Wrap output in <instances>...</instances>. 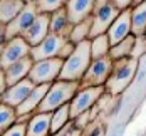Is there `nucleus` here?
Listing matches in <instances>:
<instances>
[{"label":"nucleus","mask_w":146,"mask_h":136,"mask_svg":"<svg viewBox=\"0 0 146 136\" xmlns=\"http://www.w3.org/2000/svg\"><path fill=\"white\" fill-rule=\"evenodd\" d=\"M138 72V59L134 57H123V59L113 60V69L108 77L104 89L111 96L123 94L126 88L131 84Z\"/></svg>","instance_id":"obj_1"},{"label":"nucleus","mask_w":146,"mask_h":136,"mask_svg":"<svg viewBox=\"0 0 146 136\" xmlns=\"http://www.w3.org/2000/svg\"><path fill=\"white\" fill-rule=\"evenodd\" d=\"M91 42L89 39L76 44V49L74 52L64 59V64H62V69H60V74H59V79L62 81H81L82 76L86 72V69L91 64Z\"/></svg>","instance_id":"obj_2"},{"label":"nucleus","mask_w":146,"mask_h":136,"mask_svg":"<svg viewBox=\"0 0 146 136\" xmlns=\"http://www.w3.org/2000/svg\"><path fill=\"white\" fill-rule=\"evenodd\" d=\"M79 88H81V84L77 81H62V79L54 81L49 86V91L45 92L44 99L40 101L35 113H52L59 106L71 103V99L79 91Z\"/></svg>","instance_id":"obj_3"},{"label":"nucleus","mask_w":146,"mask_h":136,"mask_svg":"<svg viewBox=\"0 0 146 136\" xmlns=\"http://www.w3.org/2000/svg\"><path fill=\"white\" fill-rule=\"evenodd\" d=\"M64 60L60 57H50V59L35 60L30 67L29 77L34 84H52L59 79L60 69H62Z\"/></svg>","instance_id":"obj_4"},{"label":"nucleus","mask_w":146,"mask_h":136,"mask_svg":"<svg viewBox=\"0 0 146 136\" xmlns=\"http://www.w3.org/2000/svg\"><path fill=\"white\" fill-rule=\"evenodd\" d=\"M113 69V59L109 56H104L99 59H92L89 67L79 81L81 88H91V86H104Z\"/></svg>","instance_id":"obj_5"},{"label":"nucleus","mask_w":146,"mask_h":136,"mask_svg":"<svg viewBox=\"0 0 146 136\" xmlns=\"http://www.w3.org/2000/svg\"><path fill=\"white\" fill-rule=\"evenodd\" d=\"M106 92L104 86H91V88H79V91L74 94V98L69 103V109H71V119L79 116L81 113L91 109L96 104L101 96Z\"/></svg>","instance_id":"obj_6"},{"label":"nucleus","mask_w":146,"mask_h":136,"mask_svg":"<svg viewBox=\"0 0 146 136\" xmlns=\"http://www.w3.org/2000/svg\"><path fill=\"white\" fill-rule=\"evenodd\" d=\"M30 54V45L25 42V39L22 35L7 39V42L2 47V54H0V67L5 69L9 66H12L14 62L20 60L22 57Z\"/></svg>","instance_id":"obj_7"},{"label":"nucleus","mask_w":146,"mask_h":136,"mask_svg":"<svg viewBox=\"0 0 146 136\" xmlns=\"http://www.w3.org/2000/svg\"><path fill=\"white\" fill-rule=\"evenodd\" d=\"M67 40V37L64 35H59V34H54V32H49L47 37L40 44L30 47V57L32 60H42V59H50V57H57L60 47L64 45V42Z\"/></svg>","instance_id":"obj_8"},{"label":"nucleus","mask_w":146,"mask_h":136,"mask_svg":"<svg viewBox=\"0 0 146 136\" xmlns=\"http://www.w3.org/2000/svg\"><path fill=\"white\" fill-rule=\"evenodd\" d=\"M37 15H39V12H37L35 3H34V2H27L25 7L15 15L14 20H10V22L7 24V39L22 35V34L32 25V22L35 20Z\"/></svg>","instance_id":"obj_9"},{"label":"nucleus","mask_w":146,"mask_h":136,"mask_svg":"<svg viewBox=\"0 0 146 136\" xmlns=\"http://www.w3.org/2000/svg\"><path fill=\"white\" fill-rule=\"evenodd\" d=\"M106 35H108L111 45L117 44L124 37L131 35V7L129 9H124V10H121L117 14V17L114 19V22L109 25Z\"/></svg>","instance_id":"obj_10"},{"label":"nucleus","mask_w":146,"mask_h":136,"mask_svg":"<svg viewBox=\"0 0 146 136\" xmlns=\"http://www.w3.org/2000/svg\"><path fill=\"white\" fill-rule=\"evenodd\" d=\"M34 86H35V84L30 81L29 77H25V79L15 82L12 86H9V88L5 89V92H3L0 103L9 104V106H12V107H17V106L29 96V92L34 89Z\"/></svg>","instance_id":"obj_11"},{"label":"nucleus","mask_w":146,"mask_h":136,"mask_svg":"<svg viewBox=\"0 0 146 136\" xmlns=\"http://www.w3.org/2000/svg\"><path fill=\"white\" fill-rule=\"evenodd\" d=\"M49 86L50 84H35L34 89L29 92V96L15 107L17 116H30V114H34L37 111L39 104H40V101L44 99L45 92L49 91Z\"/></svg>","instance_id":"obj_12"},{"label":"nucleus","mask_w":146,"mask_h":136,"mask_svg":"<svg viewBox=\"0 0 146 136\" xmlns=\"http://www.w3.org/2000/svg\"><path fill=\"white\" fill-rule=\"evenodd\" d=\"M47 34H49V14H39L35 17V20L32 22V25L22 34V37L25 39V42L30 47H34V45L40 44L47 37Z\"/></svg>","instance_id":"obj_13"},{"label":"nucleus","mask_w":146,"mask_h":136,"mask_svg":"<svg viewBox=\"0 0 146 136\" xmlns=\"http://www.w3.org/2000/svg\"><path fill=\"white\" fill-rule=\"evenodd\" d=\"M94 3H96V0H67L64 9L67 12L71 24H77V22L91 17L92 10H94Z\"/></svg>","instance_id":"obj_14"},{"label":"nucleus","mask_w":146,"mask_h":136,"mask_svg":"<svg viewBox=\"0 0 146 136\" xmlns=\"http://www.w3.org/2000/svg\"><path fill=\"white\" fill-rule=\"evenodd\" d=\"M32 64H34L32 57H30V56H25V57H22L20 60L14 62L12 66L5 67V69H3V72H5L7 86H12V84H15V82H19V81L25 79V77L29 76V72H30Z\"/></svg>","instance_id":"obj_15"},{"label":"nucleus","mask_w":146,"mask_h":136,"mask_svg":"<svg viewBox=\"0 0 146 136\" xmlns=\"http://www.w3.org/2000/svg\"><path fill=\"white\" fill-rule=\"evenodd\" d=\"M25 136H50V113H34L27 121Z\"/></svg>","instance_id":"obj_16"},{"label":"nucleus","mask_w":146,"mask_h":136,"mask_svg":"<svg viewBox=\"0 0 146 136\" xmlns=\"http://www.w3.org/2000/svg\"><path fill=\"white\" fill-rule=\"evenodd\" d=\"M71 29H72V24H71V20H69L67 12H66L64 7L49 14V32H54V34L64 35V37L69 39Z\"/></svg>","instance_id":"obj_17"},{"label":"nucleus","mask_w":146,"mask_h":136,"mask_svg":"<svg viewBox=\"0 0 146 136\" xmlns=\"http://www.w3.org/2000/svg\"><path fill=\"white\" fill-rule=\"evenodd\" d=\"M146 32V0L131 5V34L141 35Z\"/></svg>","instance_id":"obj_18"},{"label":"nucleus","mask_w":146,"mask_h":136,"mask_svg":"<svg viewBox=\"0 0 146 136\" xmlns=\"http://www.w3.org/2000/svg\"><path fill=\"white\" fill-rule=\"evenodd\" d=\"M25 7L24 0H0V24H9Z\"/></svg>","instance_id":"obj_19"},{"label":"nucleus","mask_w":146,"mask_h":136,"mask_svg":"<svg viewBox=\"0 0 146 136\" xmlns=\"http://www.w3.org/2000/svg\"><path fill=\"white\" fill-rule=\"evenodd\" d=\"M69 121H71V109H69V103H66L50 113V135L64 128Z\"/></svg>","instance_id":"obj_20"},{"label":"nucleus","mask_w":146,"mask_h":136,"mask_svg":"<svg viewBox=\"0 0 146 136\" xmlns=\"http://www.w3.org/2000/svg\"><path fill=\"white\" fill-rule=\"evenodd\" d=\"M133 45H134V35L131 34V35L124 37L123 40H119L117 44L111 45V49H109V57L113 60L123 59V57H131Z\"/></svg>","instance_id":"obj_21"},{"label":"nucleus","mask_w":146,"mask_h":136,"mask_svg":"<svg viewBox=\"0 0 146 136\" xmlns=\"http://www.w3.org/2000/svg\"><path fill=\"white\" fill-rule=\"evenodd\" d=\"M89 42H91V57L92 59L109 56L111 44H109V39H108L106 34H101V35H96L92 39H89Z\"/></svg>","instance_id":"obj_22"},{"label":"nucleus","mask_w":146,"mask_h":136,"mask_svg":"<svg viewBox=\"0 0 146 136\" xmlns=\"http://www.w3.org/2000/svg\"><path fill=\"white\" fill-rule=\"evenodd\" d=\"M91 17L77 22V24H72V29L69 32V40L72 44H79L82 40L89 39V32H91Z\"/></svg>","instance_id":"obj_23"},{"label":"nucleus","mask_w":146,"mask_h":136,"mask_svg":"<svg viewBox=\"0 0 146 136\" xmlns=\"http://www.w3.org/2000/svg\"><path fill=\"white\" fill-rule=\"evenodd\" d=\"M15 121H17L15 107L0 103V135H2L7 128H10Z\"/></svg>","instance_id":"obj_24"},{"label":"nucleus","mask_w":146,"mask_h":136,"mask_svg":"<svg viewBox=\"0 0 146 136\" xmlns=\"http://www.w3.org/2000/svg\"><path fill=\"white\" fill-rule=\"evenodd\" d=\"M34 3H35L39 14H50V12L57 10V9L66 7L67 0H35Z\"/></svg>","instance_id":"obj_25"},{"label":"nucleus","mask_w":146,"mask_h":136,"mask_svg":"<svg viewBox=\"0 0 146 136\" xmlns=\"http://www.w3.org/2000/svg\"><path fill=\"white\" fill-rule=\"evenodd\" d=\"M25 133H27V121L17 119L10 128H7L0 136H25Z\"/></svg>","instance_id":"obj_26"},{"label":"nucleus","mask_w":146,"mask_h":136,"mask_svg":"<svg viewBox=\"0 0 146 136\" xmlns=\"http://www.w3.org/2000/svg\"><path fill=\"white\" fill-rule=\"evenodd\" d=\"M143 54H146V32L141 35H134V45L131 50V57L139 59Z\"/></svg>","instance_id":"obj_27"},{"label":"nucleus","mask_w":146,"mask_h":136,"mask_svg":"<svg viewBox=\"0 0 146 136\" xmlns=\"http://www.w3.org/2000/svg\"><path fill=\"white\" fill-rule=\"evenodd\" d=\"M102 135H104V126H102V123L99 119H94L82 129V135L81 136H102Z\"/></svg>","instance_id":"obj_28"},{"label":"nucleus","mask_w":146,"mask_h":136,"mask_svg":"<svg viewBox=\"0 0 146 136\" xmlns=\"http://www.w3.org/2000/svg\"><path fill=\"white\" fill-rule=\"evenodd\" d=\"M81 135H82V129H79V128L72 123V119H71L64 128H60L59 131L52 133L50 136H81Z\"/></svg>","instance_id":"obj_29"},{"label":"nucleus","mask_w":146,"mask_h":136,"mask_svg":"<svg viewBox=\"0 0 146 136\" xmlns=\"http://www.w3.org/2000/svg\"><path fill=\"white\" fill-rule=\"evenodd\" d=\"M91 121H92V119H91V111H89V109H88V111H84V113H81L79 116L72 118V123L79 128V129H84Z\"/></svg>","instance_id":"obj_30"},{"label":"nucleus","mask_w":146,"mask_h":136,"mask_svg":"<svg viewBox=\"0 0 146 136\" xmlns=\"http://www.w3.org/2000/svg\"><path fill=\"white\" fill-rule=\"evenodd\" d=\"M74 49H76V44H72L69 39L64 42V45L60 47V50H59V54H57V57H60V59L64 60V59H67L71 54L74 52Z\"/></svg>","instance_id":"obj_31"},{"label":"nucleus","mask_w":146,"mask_h":136,"mask_svg":"<svg viewBox=\"0 0 146 136\" xmlns=\"http://www.w3.org/2000/svg\"><path fill=\"white\" fill-rule=\"evenodd\" d=\"M113 3L116 5L119 10H124V9H129L133 5V0H113Z\"/></svg>","instance_id":"obj_32"},{"label":"nucleus","mask_w":146,"mask_h":136,"mask_svg":"<svg viewBox=\"0 0 146 136\" xmlns=\"http://www.w3.org/2000/svg\"><path fill=\"white\" fill-rule=\"evenodd\" d=\"M9 86H7V81H5V72H3V69L0 67V99H2V96H3V92L7 89Z\"/></svg>","instance_id":"obj_33"},{"label":"nucleus","mask_w":146,"mask_h":136,"mask_svg":"<svg viewBox=\"0 0 146 136\" xmlns=\"http://www.w3.org/2000/svg\"><path fill=\"white\" fill-rule=\"evenodd\" d=\"M7 42V25L0 24V45H3Z\"/></svg>","instance_id":"obj_34"},{"label":"nucleus","mask_w":146,"mask_h":136,"mask_svg":"<svg viewBox=\"0 0 146 136\" xmlns=\"http://www.w3.org/2000/svg\"><path fill=\"white\" fill-rule=\"evenodd\" d=\"M24 2H25V3H27V2H35V0H24Z\"/></svg>","instance_id":"obj_35"},{"label":"nucleus","mask_w":146,"mask_h":136,"mask_svg":"<svg viewBox=\"0 0 146 136\" xmlns=\"http://www.w3.org/2000/svg\"><path fill=\"white\" fill-rule=\"evenodd\" d=\"M2 47H3V45H0V54H2Z\"/></svg>","instance_id":"obj_36"}]
</instances>
